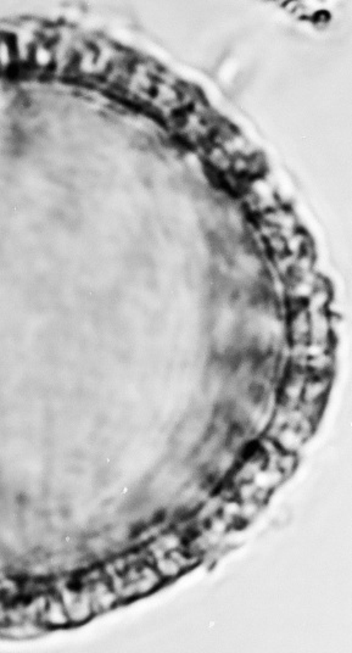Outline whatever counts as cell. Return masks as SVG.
Returning <instances> with one entry per match:
<instances>
[{
    "instance_id": "obj_1",
    "label": "cell",
    "mask_w": 352,
    "mask_h": 653,
    "mask_svg": "<svg viewBox=\"0 0 352 653\" xmlns=\"http://www.w3.org/2000/svg\"><path fill=\"white\" fill-rule=\"evenodd\" d=\"M41 619L50 626H63L70 623L68 612L60 597H53L46 601L41 613Z\"/></svg>"
}]
</instances>
